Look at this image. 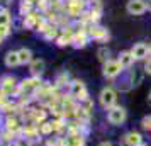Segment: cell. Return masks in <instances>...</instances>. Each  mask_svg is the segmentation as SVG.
Instances as JSON below:
<instances>
[{
  "label": "cell",
  "instance_id": "obj_16",
  "mask_svg": "<svg viewBox=\"0 0 151 146\" xmlns=\"http://www.w3.org/2000/svg\"><path fill=\"white\" fill-rule=\"evenodd\" d=\"M39 132H41V136H49V134H53V132H55L53 121H51V122H49V121H46V122L39 124Z\"/></svg>",
  "mask_w": 151,
  "mask_h": 146
},
{
  "label": "cell",
  "instance_id": "obj_7",
  "mask_svg": "<svg viewBox=\"0 0 151 146\" xmlns=\"http://www.w3.org/2000/svg\"><path fill=\"white\" fill-rule=\"evenodd\" d=\"M19 88L17 87V80L14 77H5L2 82H0V92L5 93V95H10L12 92H15Z\"/></svg>",
  "mask_w": 151,
  "mask_h": 146
},
{
  "label": "cell",
  "instance_id": "obj_21",
  "mask_svg": "<svg viewBox=\"0 0 151 146\" xmlns=\"http://www.w3.org/2000/svg\"><path fill=\"white\" fill-rule=\"evenodd\" d=\"M10 24V15H9L7 10H4V12H0V27L2 26H9Z\"/></svg>",
  "mask_w": 151,
  "mask_h": 146
},
{
  "label": "cell",
  "instance_id": "obj_31",
  "mask_svg": "<svg viewBox=\"0 0 151 146\" xmlns=\"http://www.w3.org/2000/svg\"><path fill=\"white\" fill-rule=\"evenodd\" d=\"M148 7H151V0H150V4H148Z\"/></svg>",
  "mask_w": 151,
  "mask_h": 146
},
{
  "label": "cell",
  "instance_id": "obj_9",
  "mask_svg": "<svg viewBox=\"0 0 151 146\" xmlns=\"http://www.w3.org/2000/svg\"><path fill=\"white\" fill-rule=\"evenodd\" d=\"M122 141L129 146H139V145H143V136H141V132H137V131H129L124 134Z\"/></svg>",
  "mask_w": 151,
  "mask_h": 146
},
{
  "label": "cell",
  "instance_id": "obj_3",
  "mask_svg": "<svg viewBox=\"0 0 151 146\" xmlns=\"http://www.w3.org/2000/svg\"><path fill=\"white\" fill-rule=\"evenodd\" d=\"M99 104L102 105L104 109H112L114 105H117V92L110 87H105L102 88L100 95H99Z\"/></svg>",
  "mask_w": 151,
  "mask_h": 146
},
{
  "label": "cell",
  "instance_id": "obj_8",
  "mask_svg": "<svg viewBox=\"0 0 151 146\" xmlns=\"http://www.w3.org/2000/svg\"><path fill=\"white\" fill-rule=\"evenodd\" d=\"M5 131L12 132L14 136H19L22 131V124L17 117H7L5 119Z\"/></svg>",
  "mask_w": 151,
  "mask_h": 146
},
{
  "label": "cell",
  "instance_id": "obj_28",
  "mask_svg": "<svg viewBox=\"0 0 151 146\" xmlns=\"http://www.w3.org/2000/svg\"><path fill=\"white\" fill-rule=\"evenodd\" d=\"M99 146H114V143H110V141H102V143H99Z\"/></svg>",
  "mask_w": 151,
  "mask_h": 146
},
{
  "label": "cell",
  "instance_id": "obj_32",
  "mask_svg": "<svg viewBox=\"0 0 151 146\" xmlns=\"http://www.w3.org/2000/svg\"><path fill=\"white\" fill-rule=\"evenodd\" d=\"M0 121H2V116H0Z\"/></svg>",
  "mask_w": 151,
  "mask_h": 146
},
{
  "label": "cell",
  "instance_id": "obj_12",
  "mask_svg": "<svg viewBox=\"0 0 151 146\" xmlns=\"http://www.w3.org/2000/svg\"><path fill=\"white\" fill-rule=\"evenodd\" d=\"M90 36L100 42L109 41V32H107V29H104V27H92L90 29Z\"/></svg>",
  "mask_w": 151,
  "mask_h": 146
},
{
  "label": "cell",
  "instance_id": "obj_20",
  "mask_svg": "<svg viewBox=\"0 0 151 146\" xmlns=\"http://www.w3.org/2000/svg\"><path fill=\"white\" fill-rule=\"evenodd\" d=\"M109 55H110V53H109V49H107V48H100L99 51H97V56H99V60H100V61H104V63L107 61V60H110Z\"/></svg>",
  "mask_w": 151,
  "mask_h": 146
},
{
  "label": "cell",
  "instance_id": "obj_30",
  "mask_svg": "<svg viewBox=\"0 0 151 146\" xmlns=\"http://www.w3.org/2000/svg\"><path fill=\"white\" fill-rule=\"evenodd\" d=\"M139 146H148V145H146V143H143V145H139Z\"/></svg>",
  "mask_w": 151,
  "mask_h": 146
},
{
  "label": "cell",
  "instance_id": "obj_26",
  "mask_svg": "<svg viewBox=\"0 0 151 146\" xmlns=\"http://www.w3.org/2000/svg\"><path fill=\"white\" fill-rule=\"evenodd\" d=\"M31 10V2H27V0H24L21 4V12L24 14V12H29Z\"/></svg>",
  "mask_w": 151,
  "mask_h": 146
},
{
  "label": "cell",
  "instance_id": "obj_5",
  "mask_svg": "<svg viewBox=\"0 0 151 146\" xmlns=\"http://www.w3.org/2000/svg\"><path fill=\"white\" fill-rule=\"evenodd\" d=\"M126 9H127V12H129L131 15H141V14L146 12L148 2H146V0H129L127 5H126Z\"/></svg>",
  "mask_w": 151,
  "mask_h": 146
},
{
  "label": "cell",
  "instance_id": "obj_17",
  "mask_svg": "<svg viewBox=\"0 0 151 146\" xmlns=\"http://www.w3.org/2000/svg\"><path fill=\"white\" fill-rule=\"evenodd\" d=\"M70 146H87V141L83 136H68Z\"/></svg>",
  "mask_w": 151,
  "mask_h": 146
},
{
  "label": "cell",
  "instance_id": "obj_14",
  "mask_svg": "<svg viewBox=\"0 0 151 146\" xmlns=\"http://www.w3.org/2000/svg\"><path fill=\"white\" fill-rule=\"evenodd\" d=\"M17 65H21V61H19V53L17 51H9L7 55H5V66L14 68Z\"/></svg>",
  "mask_w": 151,
  "mask_h": 146
},
{
  "label": "cell",
  "instance_id": "obj_29",
  "mask_svg": "<svg viewBox=\"0 0 151 146\" xmlns=\"http://www.w3.org/2000/svg\"><path fill=\"white\" fill-rule=\"evenodd\" d=\"M148 105H151V90L148 92Z\"/></svg>",
  "mask_w": 151,
  "mask_h": 146
},
{
  "label": "cell",
  "instance_id": "obj_10",
  "mask_svg": "<svg viewBox=\"0 0 151 146\" xmlns=\"http://www.w3.org/2000/svg\"><path fill=\"white\" fill-rule=\"evenodd\" d=\"M117 61L121 63L122 68H131V66L134 65V61H136V58H134V55H132L131 51H122V53L119 55V58H117Z\"/></svg>",
  "mask_w": 151,
  "mask_h": 146
},
{
  "label": "cell",
  "instance_id": "obj_11",
  "mask_svg": "<svg viewBox=\"0 0 151 146\" xmlns=\"http://www.w3.org/2000/svg\"><path fill=\"white\" fill-rule=\"evenodd\" d=\"M44 66H46L44 60H41V58H36V60H32V61H31V65H29V70H31L32 77H39L42 71H44Z\"/></svg>",
  "mask_w": 151,
  "mask_h": 146
},
{
  "label": "cell",
  "instance_id": "obj_19",
  "mask_svg": "<svg viewBox=\"0 0 151 146\" xmlns=\"http://www.w3.org/2000/svg\"><path fill=\"white\" fill-rule=\"evenodd\" d=\"M141 82H143V73H141V71H134V73L131 75V85H132V87H137Z\"/></svg>",
  "mask_w": 151,
  "mask_h": 146
},
{
  "label": "cell",
  "instance_id": "obj_25",
  "mask_svg": "<svg viewBox=\"0 0 151 146\" xmlns=\"http://www.w3.org/2000/svg\"><path fill=\"white\" fill-rule=\"evenodd\" d=\"M36 24H37V19H36L32 14H27L26 21H24V26H26V27H34Z\"/></svg>",
  "mask_w": 151,
  "mask_h": 146
},
{
  "label": "cell",
  "instance_id": "obj_2",
  "mask_svg": "<svg viewBox=\"0 0 151 146\" xmlns=\"http://www.w3.org/2000/svg\"><path fill=\"white\" fill-rule=\"evenodd\" d=\"M126 119H127V111L122 105H114L107 112V121L112 126H122L126 122Z\"/></svg>",
  "mask_w": 151,
  "mask_h": 146
},
{
  "label": "cell",
  "instance_id": "obj_27",
  "mask_svg": "<svg viewBox=\"0 0 151 146\" xmlns=\"http://www.w3.org/2000/svg\"><path fill=\"white\" fill-rule=\"evenodd\" d=\"M144 73L151 75V58H148V60L144 61Z\"/></svg>",
  "mask_w": 151,
  "mask_h": 146
},
{
  "label": "cell",
  "instance_id": "obj_13",
  "mask_svg": "<svg viewBox=\"0 0 151 146\" xmlns=\"http://www.w3.org/2000/svg\"><path fill=\"white\" fill-rule=\"evenodd\" d=\"M17 53H19V61H21V65H31V61L34 60L32 58V51L29 48H22Z\"/></svg>",
  "mask_w": 151,
  "mask_h": 146
},
{
  "label": "cell",
  "instance_id": "obj_22",
  "mask_svg": "<svg viewBox=\"0 0 151 146\" xmlns=\"http://www.w3.org/2000/svg\"><path fill=\"white\" fill-rule=\"evenodd\" d=\"M56 41H58V46H66V44H70V42L73 41V37H71V36L63 34V36H60Z\"/></svg>",
  "mask_w": 151,
  "mask_h": 146
},
{
  "label": "cell",
  "instance_id": "obj_15",
  "mask_svg": "<svg viewBox=\"0 0 151 146\" xmlns=\"http://www.w3.org/2000/svg\"><path fill=\"white\" fill-rule=\"evenodd\" d=\"M73 46L75 48H83V46H87V42H88V37H87V34L85 32H78V34L73 37Z\"/></svg>",
  "mask_w": 151,
  "mask_h": 146
},
{
  "label": "cell",
  "instance_id": "obj_18",
  "mask_svg": "<svg viewBox=\"0 0 151 146\" xmlns=\"http://www.w3.org/2000/svg\"><path fill=\"white\" fill-rule=\"evenodd\" d=\"M14 146H32V141L29 138H26V136H22V134H19L14 139Z\"/></svg>",
  "mask_w": 151,
  "mask_h": 146
},
{
  "label": "cell",
  "instance_id": "obj_4",
  "mask_svg": "<svg viewBox=\"0 0 151 146\" xmlns=\"http://www.w3.org/2000/svg\"><path fill=\"white\" fill-rule=\"evenodd\" d=\"M122 66L117 60H107L104 63V77L105 78H116L121 71H122Z\"/></svg>",
  "mask_w": 151,
  "mask_h": 146
},
{
  "label": "cell",
  "instance_id": "obj_24",
  "mask_svg": "<svg viewBox=\"0 0 151 146\" xmlns=\"http://www.w3.org/2000/svg\"><path fill=\"white\" fill-rule=\"evenodd\" d=\"M68 73H61V75H60V77L56 78V87H63V85H66L68 83ZM70 85V83H68Z\"/></svg>",
  "mask_w": 151,
  "mask_h": 146
},
{
  "label": "cell",
  "instance_id": "obj_23",
  "mask_svg": "<svg viewBox=\"0 0 151 146\" xmlns=\"http://www.w3.org/2000/svg\"><path fill=\"white\" fill-rule=\"evenodd\" d=\"M141 127H143L144 131H151V114L150 116H144L141 119Z\"/></svg>",
  "mask_w": 151,
  "mask_h": 146
},
{
  "label": "cell",
  "instance_id": "obj_6",
  "mask_svg": "<svg viewBox=\"0 0 151 146\" xmlns=\"http://www.w3.org/2000/svg\"><path fill=\"white\" fill-rule=\"evenodd\" d=\"M131 53H132L134 58L139 60V61L148 60V56H150V46L144 44V42H136V44L132 46V49H131Z\"/></svg>",
  "mask_w": 151,
  "mask_h": 146
},
{
  "label": "cell",
  "instance_id": "obj_1",
  "mask_svg": "<svg viewBox=\"0 0 151 146\" xmlns=\"http://www.w3.org/2000/svg\"><path fill=\"white\" fill-rule=\"evenodd\" d=\"M70 97L78 100L80 104L90 99L88 90H87V87H85V83H83L82 80H73V82L70 83Z\"/></svg>",
  "mask_w": 151,
  "mask_h": 146
}]
</instances>
